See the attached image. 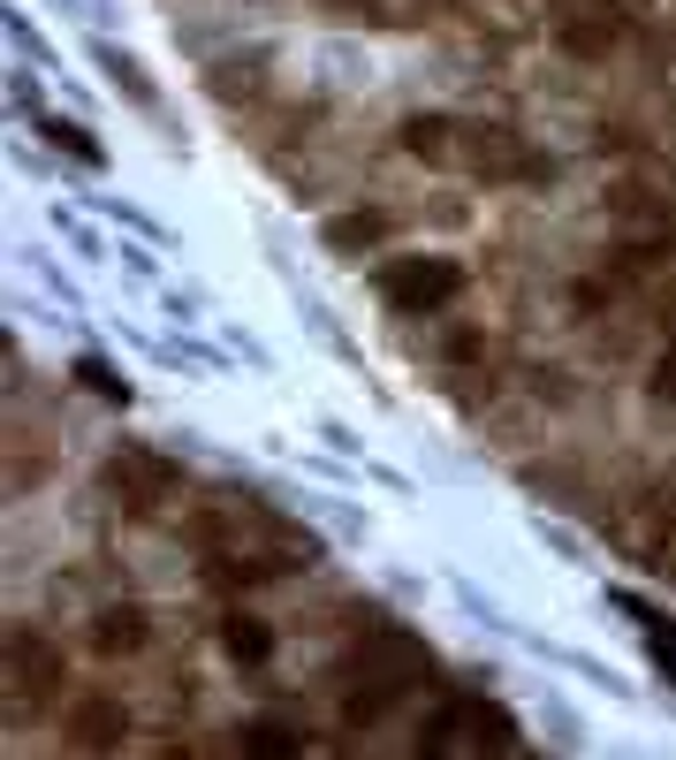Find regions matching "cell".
<instances>
[{
  "label": "cell",
  "mask_w": 676,
  "mask_h": 760,
  "mask_svg": "<svg viewBox=\"0 0 676 760\" xmlns=\"http://www.w3.org/2000/svg\"><path fill=\"white\" fill-rule=\"evenodd\" d=\"M457 290V266L449 259H411V266H388L381 274V296H395V304H441V296Z\"/></svg>",
  "instance_id": "obj_1"
},
{
  "label": "cell",
  "mask_w": 676,
  "mask_h": 760,
  "mask_svg": "<svg viewBox=\"0 0 676 760\" xmlns=\"http://www.w3.org/2000/svg\"><path fill=\"white\" fill-rule=\"evenodd\" d=\"M16 684L39 700V692H53L61 684V654L53 646H39V639H16Z\"/></svg>",
  "instance_id": "obj_2"
},
{
  "label": "cell",
  "mask_w": 676,
  "mask_h": 760,
  "mask_svg": "<svg viewBox=\"0 0 676 760\" xmlns=\"http://www.w3.org/2000/svg\"><path fill=\"white\" fill-rule=\"evenodd\" d=\"M616 608H631V624H638V632H646V646L662 654V670H669V684H676V624H669V616H654V608H646L638 593H624Z\"/></svg>",
  "instance_id": "obj_3"
},
{
  "label": "cell",
  "mask_w": 676,
  "mask_h": 760,
  "mask_svg": "<svg viewBox=\"0 0 676 760\" xmlns=\"http://www.w3.org/2000/svg\"><path fill=\"white\" fill-rule=\"evenodd\" d=\"M123 738V708H99L91 700L85 715H77V730H69V746H115Z\"/></svg>",
  "instance_id": "obj_4"
},
{
  "label": "cell",
  "mask_w": 676,
  "mask_h": 760,
  "mask_svg": "<svg viewBox=\"0 0 676 760\" xmlns=\"http://www.w3.org/2000/svg\"><path fill=\"white\" fill-rule=\"evenodd\" d=\"M39 137H46V145H61L69 160H85V168H99V145H91V137H85L77 123H61V115H39Z\"/></svg>",
  "instance_id": "obj_5"
},
{
  "label": "cell",
  "mask_w": 676,
  "mask_h": 760,
  "mask_svg": "<svg viewBox=\"0 0 676 760\" xmlns=\"http://www.w3.org/2000/svg\"><path fill=\"white\" fill-rule=\"evenodd\" d=\"M99 69H107V77H115V85H123L129 99H153V85H145V77H137V61H129L123 46H99Z\"/></svg>",
  "instance_id": "obj_6"
},
{
  "label": "cell",
  "mask_w": 676,
  "mask_h": 760,
  "mask_svg": "<svg viewBox=\"0 0 676 760\" xmlns=\"http://www.w3.org/2000/svg\"><path fill=\"white\" fill-rule=\"evenodd\" d=\"M373 236H381V213H357V221H335V228H327L335 252H365Z\"/></svg>",
  "instance_id": "obj_7"
},
{
  "label": "cell",
  "mask_w": 676,
  "mask_h": 760,
  "mask_svg": "<svg viewBox=\"0 0 676 760\" xmlns=\"http://www.w3.org/2000/svg\"><path fill=\"white\" fill-rule=\"evenodd\" d=\"M77 380H85L91 396H107V403H123V396H129L123 373H107V358H77Z\"/></svg>",
  "instance_id": "obj_8"
},
{
  "label": "cell",
  "mask_w": 676,
  "mask_h": 760,
  "mask_svg": "<svg viewBox=\"0 0 676 760\" xmlns=\"http://www.w3.org/2000/svg\"><path fill=\"white\" fill-rule=\"evenodd\" d=\"M221 639H228L244 662H266V632H258L252 616H228V624H221Z\"/></svg>",
  "instance_id": "obj_9"
},
{
  "label": "cell",
  "mask_w": 676,
  "mask_h": 760,
  "mask_svg": "<svg viewBox=\"0 0 676 760\" xmlns=\"http://www.w3.org/2000/svg\"><path fill=\"white\" fill-rule=\"evenodd\" d=\"M99 646H115V654H123V646H137V639H145V616H99Z\"/></svg>",
  "instance_id": "obj_10"
}]
</instances>
